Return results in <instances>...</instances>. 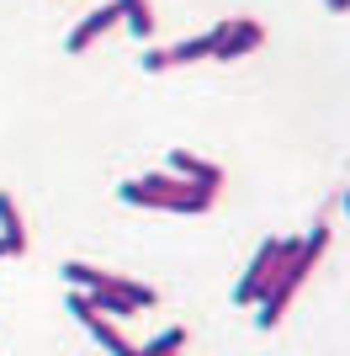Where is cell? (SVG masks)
I'll return each instance as SVG.
<instances>
[{
  "label": "cell",
  "instance_id": "10",
  "mask_svg": "<svg viewBox=\"0 0 350 356\" xmlns=\"http://www.w3.org/2000/svg\"><path fill=\"white\" fill-rule=\"evenodd\" d=\"M6 255H22V250L11 245V239H0V261H6Z\"/></svg>",
  "mask_w": 350,
  "mask_h": 356
},
{
  "label": "cell",
  "instance_id": "1",
  "mask_svg": "<svg viewBox=\"0 0 350 356\" xmlns=\"http://www.w3.org/2000/svg\"><path fill=\"white\" fill-rule=\"evenodd\" d=\"M218 192H202L170 170V176H138V181H122V202L133 208H165V213H207Z\"/></svg>",
  "mask_w": 350,
  "mask_h": 356
},
{
  "label": "cell",
  "instance_id": "5",
  "mask_svg": "<svg viewBox=\"0 0 350 356\" xmlns=\"http://www.w3.org/2000/svg\"><path fill=\"white\" fill-rule=\"evenodd\" d=\"M170 170L181 181H191V186H202V192H218V186H223V170L212 160H197L191 149H175V154H170Z\"/></svg>",
  "mask_w": 350,
  "mask_h": 356
},
{
  "label": "cell",
  "instance_id": "2",
  "mask_svg": "<svg viewBox=\"0 0 350 356\" xmlns=\"http://www.w3.org/2000/svg\"><path fill=\"white\" fill-rule=\"evenodd\" d=\"M292 239H265L260 250H255V261H249V271L239 277V287H233V303H260L265 287L281 277V261H287Z\"/></svg>",
  "mask_w": 350,
  "mask_h": 356
},
{
  "label": "cell",
  "instance_id": "9",
  "mask_svg": "<svg viewBox=\"0 0 350 356\" xmlns=\"http://www.w3.org/2000/svg\"><path fill=\"white\" fill-rule=\"evenodd\" d=\"M181 346H186V330H165L160 341H149L138 356H181Z\"/></svg>",
  "mask_w": 350,
  "mask_h": 356
},
{
  "label": "cell",
  "instance_id": "3",
  "mask_svg": "<svg viewBox=\"0 0 350 356\" xmlns=\"http://www.w3.org/2000/svg\"><path fill=\"white\" fill-rule=\"evenodd\" d=\"M212 38H218V48H212V59H244V54H255V48L265 43V27L255 22V16H223L218 27H212Z\"/></svg>",
  "mask_w": 350,
  "mask_h": 356
},
{
  "label": "cell",
  "instance_id": "11",
  "mask_svg": "<svg viewBox=\"0 0 350 356\" xmlns=\"http://www.w3.org/2000/svg\"><path fill=\"white\" fill-rule=\"evenodd\" d=\"M329 11H350V0H329Z\"/></svg>",
  "mask_w": 350,
  "mask_h": 356
},
{
  "label": "cell",
  "instance_id": "4",
  "mask_svg": "<svg viewBox=\"0 0 350 356\" xmlns=\"http://www.w3.org/2000/svg\"><path fill=\"white\" fill-rule=\"evenodd\" d=\"M212 48H218V38H212V32H202V38H186V43H175V48H154V54H144V70L160 74V70H175V64L212 59Z\"/></svg>",
  "mask_w": 350,
  "mask_h": 356
},
{
  "label": "cell",
  "instance_id": "12",
  "mask_svg": "<svg viewBox=\"0 0 350 356\" xmlns=\"http://www.w3.org/2000/svg\"><path fill=\"white\" fill-rule=\"evenodd\" d=\"M345 213H350V192H345Z\"/></svg>",
  "mask_w": 350,
  "mask_h": 356
},
{
  "label": "cell",
  "instance_id": "6",
  "mask_svg": "<svg viewBox=\"0 0 350 356\" xmlns=\"http://www.w3.org/2000/svg\"><path fill=\"white\" fill-rule=\"evenodd\" d=\"M117 22H122V11H117V6H101V11H90L85 22L69 32V54H85V48H96L106 32L117 27Z\"/></svg>",
  "mask_w": 350,
  "mask_h": 356
},
{
  "label": "cell",
  "instance_id": "7",
  "mask_svg": "<svg viewBox=\"0 0 350 356\" xmlns=\"http://www.w3.org/2000/svg\"><path fill=\"white\" fill-rule=\"evenodd\" d=\"M0 239H11L16 250H27V229H22V213H16L11 192H0Z\"/></svg>",
  "mask_w": 350,
  "mask_h": 356
},
{
  "label": "cell",
  "instance_id": "8",
  "mask_svg": "<svg viewBox=\"0 0 350 356\" xmlns=\"http://www.w3.org/2000/svg\"><path fill=\"white\" fill-rule=\"evenodd\" d=\"M117 11H122V22H128L133 38H149L154 32V16H149V0H112Z\"/></svg>",
  "mask_w": 350,
  "mask_h": 356
}]
</instances>
